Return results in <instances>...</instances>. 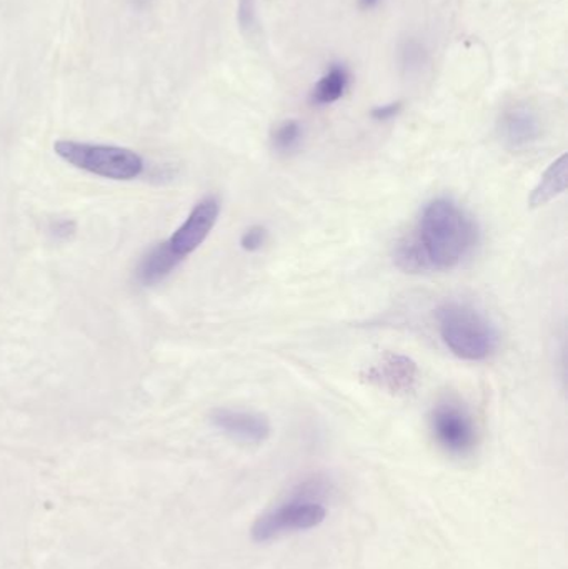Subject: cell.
<instances>
[{"instance_id": "cell-1", "label": "cell", "mask_w": 568, "mask_h": 569, "mask_svg": "<svg viewBox=\"0 0 568 569\" xmlns=\"http://www.w3.org/2000/svg\"><path fill=\"white\" fill-rule=\"evenodd\" d=\"M479 229L452 200L437 199L422 210L412 232L397 242L393 260L407 273L452 270L476 249Z\"/></svg>"}, {"instance_id": "cell-2", "label": "cell", "mask_w": 568, "mask_h": 569, "mask_svg": "<svg viewBox=\"0 0 568 569\" xmlns=\"http://www.w3.org/2000/svg\"><path fill=\"white\" fill-rule=\"evenodd\" d=\"M326 490V481L319 477L307 478L297 485L289 500L257 518L252 527L253 541L269 543L286 535L312 530L322 525L327 508L319 498Z\"/></svg>"}, {"instance_id": "cell-3", "label": "cell", "mask_w": 568, "mask_h": 569, "mask_svg": "<svg viewBox=\"0 0 568 569\" xmlns=\"http://www.w3.org/2000/svg\"><path fill=\"white\" fill-rule=\"evenodd\" d=\"M437 321L444 343L462 360H487L499 347L496 327L469 305H442L437 310Z\"/></svg>"}, {"instance_id": "cell-4", "label": "cell", "mask_w": 568, "mask_h": 569, "mask_svg": "<svg viewBox=\"0 0 568 569\" xmlns=\"http://www.w3.org/2000/svg\"><path fill=\"white\" fill-rule=\"evenodd\" d=\"M53 150L69 166L103 179L133 180L142 176L146 167L139 153L123 147L59 140Z\"/></svg>"}, {"instance_id": "cell-5", "label": "cell", "mask_w": 568, "mask_h": 569, "mask_svg": "<svg viewBox=\"0 0 568 569\" xmlns=\"http://www.w3.org/2000/svg\"><path fill=\"white\" fill-rule=\"evenodd\" d=\"M434 438L452 457H467L477 447V428L472 415L459 401L436 405L430 415Z\"/></svg>"}, {"instance_id": "cell-6", "label": "cell", "mask_w": 568, "mask_h": 569, "mask_svg": "<svg viewBox=\"0 0 568 569\" xmlns=\"http://www.w3.org/2000/svg\"><path fill=\"white\" fill-rule=\"evenodd\" d=\"M219 213L220 203L216 197H206V199L200 200V202L193 207L189 217H187L186 222L167 240L170 249L182 260L186 259L187 256H190V253L196 252V250L206 242L210 232H212L217 219H219Z\"/></svg>"}, {"instance_id": "cell-7", "label": "cell", "mask_w": 568, "mask_h": 569, "mask_svg": "<svg viewBox=\"0 0 568 569\" xmlns=\"http://www.w3.org/2000/svg\"><path fill=\"white\" fill-rule=\"evenodd\" d=\"M419 368L412 358L399 353H386L379 361L367 368L363 378L369 383L393 395H406L413 390Z\"/></svg>"}, {"instance_id": "cell-8", "label": "cell", "mask_w": 568, "mask_h": 569, "mask_svg": "<svg viewBox=\"0 0 568 569\" xmlns=\"http://www.w3.org/2000/svg\"><path fill=\"white\" fill-rule=\"evenodd\" d=\"M210 421L227 437L246 445L263 443L272 431L267 417L256 411L217 408L210 413Z\"/></svg>"}, {"instance_id": "cell-9", "label": "cell", "mask_w": 568, "mask_h": 569, "mask_svg": "<svg viewBox=\"0 0 568 569\" xmlns=\"http://www.w3.org/2000/svg\"><path fill=\"white\" fill-rule=\"evenodd\" d=\"M540 133H542V123L539 116L529 107H512L500 120V137L510 149H527L539 140Z\"/></svg>"}, {"instance_id": "cell-10", "label": "cell", "mask_w": 568, "mask_h": 569, "mask_svg": "<svg viewBox=\"0 0 568 569\" xmlns=\"http://www.w3.org/2000/svg\"><path fill=\"white\" fill-rule=\"evenodd\" d=\"M180 262L182 259L170 249L169 243H157L140 260L137 267V280L143 287H153L163 282L180 266Z\"/></svg>"}, {"instance_id": "cell-11", "label": "cell", "mask_w": 568, "mask_h": 569, "mask_svg": "<svg viewBox=\"0 0 568 569\" xmlns=\"http://www.w3.org/2000/svg\"><path fill=\"white\" fill-rule=\"evenodd\" d=\"M567 182L568 156L564 153V156L559 157V159L546 170V173L540 177L539 183H537L536 189L530 193V207L537 209V207H544L552 202L554 199H557V197L566 192Z\"/></svg>"}, {"instance_id": "cell-12", "label": "cell", "mask_w": 568, "mask_h": 569, "mask_svg": "<svg viewBox=\"0 0 568 569\" xmlns=\"http://www.w3.org/2000/svg\"><path fill=\"white\" fill-rule=\"evenodd\" d=\"M349 86V73L346 67L332 66L327 70L326 76L313 87L312 102L317 106H329L342 99Z\"/></svg>"}, {"instance_id": "cell-13", "label": "cell", "mask_w": 568, "mask_h": 569, "mask_svg": "<svg viewBox=\"0 0 568 569\" xmlns=\"http://www.w3.org/2000/svg\"><path fill=\"white\" fill-rule=\"evenodd\" d=\"M303 139V127L297 120L279 123L272 132V146L277 152L290 153L299 149Z\"/></svg>"}, {"instance_id": "cell-14", "label": "cell", "mask_w": 568, "mask_h": 569, "mask_svg": "<svg viewBox=\"0 0 568 569\" xmlns=\"http://www.w3.org/2000/svg\"><path fill=\"white\" fill-rule=\"evenodd\" d=\"M267 242V230L262 226H253L243 232L240 247L246 252H259Z\"/></svg>"}, {"instance_id": "cell-15", "label": "cell", "mask_w": 568, "mask_h": 569, "mask_svg": "<svg viewBox=\"0 0 568 569\" xmlns=\"http://www.w3.org/2000/svg\"><path fill=\"white\" fill-rule=\"evenodd\" d=\"M400 110H402V102H392L387 103V106L376 107L370 113H372L373 119L379 120V122H386V120L399 116Z\"/></svg>"}, {"instance_id": "cell-16", "label": "cell", "mask_w": 568, "mask_h": 569, "mask_svg": "<svg viewBox=\"0 0 568 569\" xmlns=\"http://www.w3.org/2000/svg\"><path fill=\"white\" fill-rule=\"evenodd\" d=\"M56 236L60 237V239H67L70 233L73 232V223L70 222H59L56 226Z\"/></svg>"}, {"instance_id": "cell-17", "label": "cell", "mask_w": 568, "mask_h": 569, "mask_svg": "<svg viewBox=\"0 0 568 569\" xmlns=\"http://www.w3.org/2000/svg\"><path fill=\"white\" fill-rule=\"evenodd\" d=\"M363 2H366L367 6H373V3L377 2V0H363Z\"/></svg>"}]
</instances>
